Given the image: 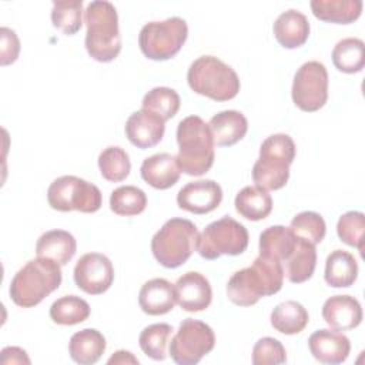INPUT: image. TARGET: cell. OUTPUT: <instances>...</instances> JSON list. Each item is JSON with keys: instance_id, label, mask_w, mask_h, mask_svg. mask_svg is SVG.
Here are the masks:
<instances>
[{"instance_id": "1", "label": "cell", "mask_w": 365, "mask_h": 365, "mask_svg": "<svg viewBox=\"0 0 365 365\" xmlns=\"http://www.w3.org/2000/svg\"><path fill=\"white\" fill-rule=\"evenodd\" d=\"M282 262L258 255L251 267L235 271L227 282L228 299L240 307H251L262 297L277 294L284 284Z\"/></svg>"}, {"instance_id": "2", "label": "cell", "mask_w": 365, "mask_h": 365, "mask_svg": "<svg viewBox=\"0 0 365 365\" xmlns=\"http://www.w3.org/2000/svg\"><path fill=\"white\" fill-rule=\"evenodd\" d=\"M177 165L192 177L204 175L214 164V140L208 124L198 115H188L177 125Z\"/></svg>"}, {"instance_id": "3", "label": "cell", "mask_w": 365, "mask_h": 365, "mask_svg": "<svg viewBox=\"0 0 365 365\" xmlns=\"http://www.w3.org/2000/svg\"><path fill=\"white\" fill-rule=\"evenodd\" d=\"M84 21L87 26L84 44L88 56L100 63L115 60L121 51V36L114 4L107 0L88 3Z\"/></svg>"}, {"instance_id": "4", "label": "cell", "mask_w": 365, "mask_h": 365, "mask_svg": "<svg viewBox=\"0 0 365 365\" xmlns=\"http://www.w3.org/2000/svg\"><path fill=\"white\" fill-rule=\"evenodd\" d=\"M61 265L56 261L37 257L30 259L13 277L9 288L11 301L21 308L38 305L56 291L63 279Z\"/></svg>"}, {"instance_id": "5", "label": "cell", "mask_w": 365, "mask_h": 365, "mask_svg": "<svg viewBox=\"0 0 365 365\" xmlns=\"http://www.w3.org/2000/svg\"><path fill=\"white\" fill-rule=\"evenodd\" d=\"M295 143L288 134H272L259 147V157L252 167V180L265 191L282 188L289 178V165L295 158Z\"/></svg>"}, {"instance_id": "6", "label": "cell", "mask_w": 365, "mask_h": 365, "mask_svg": "<svg viewBox=\"0 0 365 365\" xmlns=\"http://www.w3.org/2000/svg\"><path fill=\"white\" fill-rule=\"evenodd\" d=\"M190 88L214 101L232 100L241 87L232 67L214 56H201L194 60L187 71Z\"/></svg>"}, {"instance_id": "7", "label": "cell", "mask_w": 365, "mask_h": 365, "mask_svg": "<svg viewBox=\"0 0 365 365\" xmlns=\"http://www.w3.org/2000/svg\"><path fill=\"white\" fill-rule=\"evenodd\" d=\"M197 225L187 218H171L154 234L151 251L165 268H178L197 251Z\"/></svg>"}, {"instance_id": "8", "label": "cell", "mask_w": 365, "mask_h": 365, "mask_svg": "<svg viewBox=\"0 0 365 365\" xmlns=\"http://www.w3.org/2000/svg\"><path fill=\"white\" fill-rule=\"evenodd\" d=\"M187 37V21L175 16L163 21L144 24L138 34V46L147 58L164 61L174 57L181 50Z\"/></svg>"}, {"instance_id": "9", "label": "cell", "mask_w": 365, "mask_h": 365, "mask_svg": "<svg viewBox=\"0 0 365 365\" xmlns=\"http://www.w3.org/2000/svg\"><path fill=\"white\" fill-rule=\"evenodd\" d=\"M47 201L56 211L93 214L101 208L103 197L97 185L76 175H61L50 184Z\"/></svg>"}, {"instance_id": "10", "label": "cell", "mask_w": 365, "mask_h": 365, "mask_svg": "<svg viewBox=\"0 0 365 365\" xmlns=\"http://www.w3.org/2000/svg\"><path fill=\"white\" fill-rule=\"evenodd\" d=\"M247 228L231 217H222L210 222L198 235L197 252L205 259H217L221 255H240L248 247Z\"/></svg>"}, {"instance_id": "11", "label": "cell", "mask_w": 365, "mask_h": 365, "mask_svg": "<svg viewBox=\"0 0 365 365\" xmlns=\"http://www.w3.org/2000/svg\"><path fill=\"white\" fill-rule=\"evenodd\" d=\"M215 335L212 328L198 319L185 318L173 336L168 351L178 365H195L214 349Z\"/></svg>"}, {"instance_id": "12", "label": "cell", "mask_w": 365, "mask_h": 365, "mask_svg": "<svg viewBox=\"0 0 365 365\" xmlns=\"http://www.w3.org/2000/svg\"><path fill=\"white\" fill-rule=\"evenodd\" d=\"M291 96L294 104L307 113L322 108L328 100V71L319 61H307L295 73Z\"/></svg>"}, {"instance_id": "13", "label": "cell", "mask_w": 365, "mask_h": 365, "mask_svg": "<svg viewBox=\"0 0 365 365\" xmlns=\"http://www.w3.org/2000/svg\"><path fill=\"white\" fill-rule=\"evenodd\" d=\"M73 278L76 285L88 295L104 294L114 281V268L108 257L87 252L76 262Z\"/></svg>"}, {"instance_id": "14", "label": "cell", "mask_w": 365, "mask_h": 365, "mask_svg": "<svg viewBox=\"0 0 365 365\" xmlns=\"http://www.w3.org/2000/svg\"><path fill=\"white\" fill-rule=\"evenodd\" d=\"M222 201V190L214 180H198L185 184L177 194L181 210L192 214H208Z\"/></svg>"}, {"instance_id": "15", "label": "cell", "mask_w": 365, "mask_h": 365, "mask_svg": "<svg viewBox=\"0 0 365 365\" xmlns=\"http://www.w3.org/2000/svg\"><path fill=\"white\" fill-rule=\"evenodd\" d=\"M174 288L177 304L187 312H201L211 304L212 289L210 281L197 271L182 274Z\"/></svg>"}, {"instance_id": "16", "label": "cell", "mask_w": 365, "mask_h": 365, "mask_svg": "<svg viewBox=\"0 0 365 365\" xmlns=\"http://www.w3.org/2000/svg\"><path fill=\"white\" fill-rule=\"evenodd\" d=\"M125 137L137 148L145 150L157 145L165 131V121L148 110L134 111L125 121Z\"/></svg>"}, {"instance_id": "17", "label": "cell", "mask_w": 365, "mask_h": 365, "mask_svg": "<svg viewBox=\"0 0 365 365\" xmlns=\"http://www.w3.org/2000/svg\"><path fill=\"white\" fill-rule=\"evenodd\" d=\"M308 348L317 361L335 365L346 361L351 342L346 335L336 329H318L308 338Z\"/></svg>"}, {"instance_id": "18", "label": "cell", "mask_w": 365, "mask_h": 365, "mask_svg": "<svg viewBox=\"0 0 365 365\" xmlns=\"http://www.w3.org/2000/svg\"><path fill=\"white\" fill-rule=\"evenodd\" d=\"M322 318L332 329L349 331L362 322V308L351 295H334L324 302Z\"/></svg>"}, {"instance_id": "19", "label": "cell", "mask_w": 365, "mask_h": 365, "mask_svg": "<svg viewBox=\"0 0 365 365\" xmlns=\"http://www.w3.org/2000/svg\"><path fill=\"white\" fill-rule=\"evenodd\" d=\"M138 304L147 315L168 314L177 304L175 288L165 278H153L143 284L138 294Z\"/></svg>"}, {"instance_id": "20", "label": "cell", "mask_w": 365, "mask_h": 365, "mask_svg": "<svg viewBox=\"0 0 365 365\" xmlns=\"http://www.w3.org/2000/svg\"><path fill=\"white\" fill-rule=\"evenodd\" d=\"M141 178L155 190H168L180 180V168L175 157L168 153H158L144 158L140 167Z\"/></svg>"}, {"instance_id": "21", "label": "cell", "mask_w": 365, "mask_h": 365, "mask_svg": "<svg viewBox=\"0 0 365 365\" xmlns=\"http://www.w3.org/2000/svg\"><path fill=\"white\" fill-rule=\"evenodd\" d=\"M272 31L284 48H298L309 37V21L301 11L289 9L277 17Z\"/></svg>"}, {"instance_id": "22", "label": "cell", "mask_w": 365, "mask_h": 365, "mask_svg": "<svg viewBox=\"0 0 365 365\" xmlns=\"http://www.w3.org/2000/svg\"><path fill=\"white\" fill-rule=\"evenodd\" d=\"M208 127L215 145L231 147L245 137L248 121L245 115L237 110H224L211 117Z\"/></svg>"}, {"instance_id": "23", "label": "cell", "mask_w": 365, "mask_h": 365, "mask_svg": "<svg viewBox=\"0 0 365 365\" xmlns=\"http://www.w3.org/2000/svg\"><path fill=\"white\" fill-rule=\"evenodd\" d=\"M77 251V242L66 230H50L40 235L36 244L37 257L56 261L58 265L68 264Z\"/></svg>"}, {"instance_id": "24", "label": "cell", "mask_w": 365, "mask_h": 365, "mask_svg": "<svg viewBox=\"0 0 365 365\" xmlns=\"http://www.w3.org/2000/svg\"><path fill=\"white\" fill-rule=\"evenodd\" d=\"M106 346V338L100 331L86 328L73 334L68 342V352L74 362L80 365H91L101 358Z\"/></svg>"}, {"instance_id": "25", "label": "cell", "mask_w": 365, "mask_h": 365, "mask_svg": "<svg viewBox=\"0 0 365 365\" xmlns=\"http://www.w3.org/2000/svg\"><path fill=\"white\" fill-rule=\"evenodd\" d=\"M361 0H312V14L327 23L349 24L359 19L362 13Z\"/></svg>"}, {"instance_id": "26", "label": "cell", "mask_w": 365, "mask_h": 365, "mask_svg": "<svg viewBox=\"0 0 365 365\" xmlns=\"http://www.w3.org/2000/svg\"><path fill=\"white\" fill-rule=\"evenodd\" d=\"M317 267V251L311 242L297 238L291 255L285 259L284 274L292 284H302L308 281Z\"/></svg>"}, {"instance_id": "27", "label": "cell", "mask_w": 365, "mask_h": 365, "mask_svg": "<svg viewBox=\"0 0 365 365\" xmlns=\"http://www.w3.org/2000/svg\"><path fill=\"white\" fill-rule=\"evenodd\" d=\"M325 282L334 288H348L358 278V264L354 255L344 250L332 251L325 261Z\"/></svg>"}, {"instance_id": "28", "label": "cell", "mask_w": 365, "mask_h": 365, "mask_svg": "<svg viewBox=\"0 0 365 365\" xmlns=\"http://www.w3.org/2000/svg\"><path fill=\"white\" fill-rule=\"evenodd\" d=\"M237 212L250 221H261L272 211V198L268 191L257 187L247 185L237 195L234 201Z\"/></svg>"}, {"instance_id": "29", "label": "cell", "mask_w": 365, "mask_h": 365, "mask_svg": "<svg viewBox=\"0 0 365 365\" xmlns=\"http://www.w3.org/2000/svg\"><path fill=\"white\" fill-rule=\"evenodd\" d=\"M271 325L275 331L285 335H295L305 329L309 321L308 311L297 301H284L271 312Z\"/></svg>"}, {"instance_id": "30", "label": "cell", "mask_w": 365, "mask_h": 365, "mask_svg": "<svg viewBox=\"0 0 365 365\" xmlns=\"http://www.w3.org/2000/svg\"><path fill=\"white\" fill-rule=\"evenodd\" d=\"M297 242V237L289 227L271 225L259 234V255L271 257L278 261H285Z\"/></svg>"}, {"instance_id": "31", "label": "cell", "mask_w": 365, "mask_h": 365, "mask_svg": "<svg viewBox=\"0 0 365 365\" xmlns=\"http://www.w3.org/2000/svg\"><path fill=\"white\" fill-rule=\"evenodd\" d=\"M332 63L336 70L354 74L365 66V44L361 38L346 37L339 40L332 50Z\"/></svg>"}, {"instance_id": "32", "label": "cell", "mask_w": 365, "mask_h": 365, "mask_svg": "<svg viewBox=\"0 0 365 365\" xmlns=\"http://www.w3.org/2000/svg\"><path fill=\"white\" fill-rule=\"evenodd\" d=\"M48 314L57 325H76L90 317V305L77 295H64L51 304Z\"/></svg>"}, {"instance_id": "33", "label": "cell", "mask_w": 365, "mask_h": 365, "mask_svg": "<svg viewBox=\"0 0 365 365\" xmlns=\"http://www.w3.org/2000/svg\"><path fill=\"white\" fill-rule=\"evenodd\" d=\"M147 207L145 192L135 185H121L110 195V208L121 217H133L141 214Z\"/></svg>"}, {"instance_id": "34", "label": "cell", "mask_w": 365, "mask_h": 365, "mask_svg": "<svg viewBox=\"0 0 365 365\" xmlns=\"http://www.w3.org/2000/svg\"><path fill=\"white\" fill-rule=\"evenodd\" d=\"M98 168L110 182H120L125 180L131 170L130 157L125 150L118 145H110L104 148L98 155Z\"/></svg>"}, {"instance_id": "35", "label": "cell", "mask_w": 365, "mask_h": 365, "mask_svg": "<svg viewBox=\"0 0 365 365\" xmlns=\"http://www.w3.org/2000/svg\"><path fill=\"white\" fill-rule=\"evenodd\" d=\"M51 23L66 36L76 34L83 26V1L58 0L53 3Z\"/></svg>"}, {"instance_id": "36", "label": "cell", "mask_w": 365, "mask_h": 365, "mask_svg": "<svg viewBox=\"0 0 365 365\" xmlns=\"http://www.w3.org/2000/svg\"><path fill=\"white\" fill-rule=\"evenodd\" d=\"M180 96L170 87H154L151 88L141 101V107L157 114L164 121L171 120L180 110Z\"/></svg>"}, {"instance_id": "37", "label": "cell", "mask_w": 365, "mask_h": 365, "mask_svg": "<svg viewBox=\"0 0 365 365\" xmlns=\"http://www.w3.org/2000/svg\"><path fill=\"white\" fill-rule=\"evenodd\" d=\"M171 334L173 327L164 322L145 327L138 336L141 351L154 361H164L167 356V345L170 342Z\"/></svg>"}, {"instance_id": "38", "label": "cell", "mask_w": 365, "mask_h": 365, "mask_svg": "<svg viewBox=\"0 0 365 365\" xmlns=\"http://www.w3.org/2000/svg\"><path fill=\"white\" fill-rule=\"evenodd\" d=\"M291 231L297 238L305 240L312 245L319 244L327 232L324 218L315 211H302L291 220Z\"/></svg>"}, {"instance_id": "39", "label": "cell", "mask_w": 365, "mask_h": 365, "mask_svg": "<svg viewBox=\"0 0 365 365\" xmlns=\"http://www.w3.org/2000/svg\"><path fill=\"white\" fill-rule=\"evenodd\" d=\"M364 230L365 215L361 211H348L342 214L336 224V234L339 240L349 247L358 248L361 254L364 250Z\"/></svg>"}, {"instance_id": "40", "label": "cell", "mask_w": 365, "mask_h": 365, "mask_svg": "<svg viewBox=\"0 0 365 365\" xmlns=\"http://www.w3.org/2000/svg\"><path fill=\"white\" fill-rule=\"evenodd\" d=\"M287 361V351L284 345L271 336L258 339L252 348L254 365H278Z\"/></svg>"}, {"instance_id": "41", "label": "cell", "mask_w": 365, "mask_h": 365, "mask_svg": "<svg viewBox=\"0 0 365 365\" xmlns=\"http://www.w3.org/2000/svg\"><path fill=\"white\" fill-rule=\"evenodd\" d=\"M0 36H1V66H9L14 63L19 57L20 53V40L16 34L14 30L9 27H1L0 29Z\"/></svg>"}, {"instance_id": "42", "label": "cell", "mask_w": 365, "mask_h": 365, "mask_svg": "<svg viewBox=\"0 0 365 365\" xmlns=\"http://www.w3.org/2000/svg\"><path fill=\"white\" fill-rule=\"evenodd\" d=\"M1 364H30L27 352L19 346H6L1 349Z\"/></svg>"}, {"instance_id": "43", "label": "cell", "mask_w": 365, "mask_h": 365, "mask_svg": "<svg viewBox=\"0 0 365 365\" xmlns=\"http://www.w3.org/2000/svg\"><path fill=\"white\" fill-rule=\"evenodd\" d=\"M107 364H138V359L130 352V351H125V349H120L117 352H114Z\"/></svg>"}]
</instances>
